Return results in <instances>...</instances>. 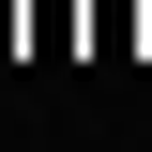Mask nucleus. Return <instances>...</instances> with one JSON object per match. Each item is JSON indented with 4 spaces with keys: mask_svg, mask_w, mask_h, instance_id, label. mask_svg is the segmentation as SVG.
Instances as JSON below:
<instances>
[{
    "mask_svg": "<svg viewBox=\"0 0 152 152\" xmlns=\"http://www.w3.org/2000/svg\"><path fill=\"white\" fill-rule=\"evenodd\" d=\"M137 15H152V0H91V31H76V46H91V61H122V46H137Z\"/></svg>",
    "mask_w": 152,
    "mask_h": 152,
    "instance_id": "1",
    "label": "nucleus"
},
{
    "mask_svg": "<svg viewBox=\"0 0 152 152\" xmlns=\"http://www.w3.org/2000/svg\"><path fill=\"white\" fill-rule=\"evenodd\" d=\"M76 31H91V0H31V61H46V46H76Z\"/></svg>",
    "mask_w": 152,
    "mask_h": 152,
    "instance_id": "2",
    "label": "nucleus"
}]
</instances>
